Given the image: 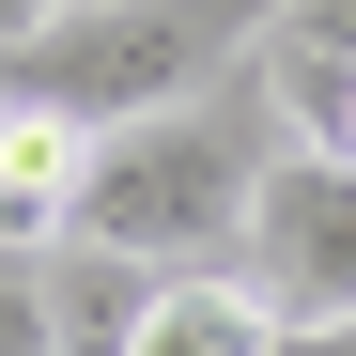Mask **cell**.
<instances>
[{"label": "cell", "mask_w": 356, "mask_h": 356, "mask_svg": "<svg viewBox=\"0 0 356 356\" xmlns=\"http://www.w3.org/2000/svg\"><path fill=\"white\" fill-rule=\"evenodd\" d=\"M279 16L294 0H63L31 47H0V93L108 140V124H155V108L232 93V63L279 47Z\"/></svg>", "instance_id": "obj_2"}, {"label": "cell", "mask_w": 356, "mask_h": 356, "mask_svg": "<svg viewBox=\"0 0 356 356\" xmlns=\"http://www.w3.org/2000/svg\"><path fill=\"white\" fill-rule=\"evenodd\" d=\"M264 63H356V0H294Z\"/></svg>", "instance_id": "obj_8"}, {"label": "cell", "mask_w": 356, "mask_h": 356, "mask_svg": "<svg viewBox=\"0 0 356 356\" xmlns=\"http://www.w3.org/2000/svg\"><path fill=\"white\" fill-rule=\"evenodd\" d=\"M279 93H202V108H155V124H108L93 140V186H78V248H124L155 279H202L248 248V186L279 155Z\"/></svg>", "instance_id": "obj_1"}, {"label": "cell", "mask_w": 356, "mask_h": 356, "mask_svg": "<svg viewBox=\"0 0 356 356\" xmlns=\"http://www.w3.org/2000/svg\"><path fill=\"white\" fill-rule=\"evenodd\" d=\"M264 93L310 155H356V63H264Z\"/></svg>", "instance_id": "obj_7"}, {"label": "cell", "mask_w": 356, "mask_h": 356, "mask_svg": "<svg viewBox=\"0 0 356 356\" xmlns=\"http://www.w3.org/2000/svg\"><path fill=\"white\" fill-rule=\"evenodd\" d=\"M264 356H356V310H341V325H279Z\"/></svg>", "instance_id": "obj_10"}, {"label": "cell", "mask_w": 356, "mask_h": 356, "mask_svg": "<svg viewBox=\"0 0 356 356\" xmlns=\"http://www.w3.org/2000/svg\"><path fill=\"white\" fill-rule=\"evenodd\" d=\"M232 279L264 294V325H341V310H356V155L279 140L264 186H248V248H232Z\"/></svg>", "instance_id": "obj_3"}, {"label": "cell", "mask_w": 356, "mask_h": 356, "mask_svg": "<svg viewBox=\"0 0 356 356\" xmlns=\"http://www.w3.org/2000/svg\"><path fill=\"white\" fill-rule=\"evenodd\" d=\"M31 279H47V341H63V356H140L155 264H124V248H47Z\"/></svg>", "instance_id": "obj_5"}, {"label": "cell", "mask_w": 356, "mask_h": 356, "mask_svg": "<svg viewBox=\"0 0 356 356\" xmlns=\"http://www.w3.org/2000/svg\"><path fill=\"white\" fill-rule=\"evenodd\" d=\"M78 186H93V124H63V108H16V93H0V248H16V264L78 248Z\"/></svg>", "instance_id": "obj_4"}, {"label": "cell", "mask_w": 356, "mask_h": 356, "mask_svg": "<svg viewBox=\"0 0 356 356\" xmlns=\"http://www.w3.org/2000/svg\"><path fill=\"white\" fill-rule=\"evenodd\" d=\"M279 325H264V294L248 279H155V325H140V356H264Z\"/></svg>", "instance_id": "obj_6"}, {"label": "cell", "mask_w": 356, "mask_h": 356, "mask_svg": "<svg viewBox=\"0 0 356 356\" xmlns=\"http://www.w3.org/2000/svg\"><path fill=\"white\" fill-rule=\"evenodd\" d=\"M47 16H63V0H0V47H31V31H47Z\"/></svg>", "instance_id": "obj_11"}, {"label": "cell", "mask_w": 356, "mask_h": 356, "mask_svg": "<svg viewBox=\"0 0 356 356\" xmlns=\"http://www.w3.org/2000/svg\"><path fill=\"white\" fill-rule=\"evenodd\" d=\"M0 356H63V341H47V279L16 248H0Z\"/></svg>", "instance_id": "obj_9"}]
</instances>
